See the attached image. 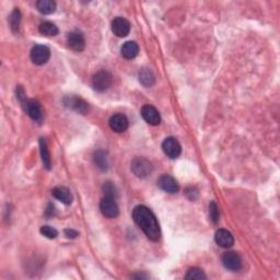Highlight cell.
<instances>
[{"label": "cell", "mask_w": 280, "mask_h": 280, "mask_svg": "<svg viewBox=\"0 0 280 280\" xmlns=\"http://www.w3.org/2000/svg\"><path fill=\"white\" fill-rule=\"evenodd\" d=\"M64 103L67 107L72 108L73 111H76L80 114H86L89 111V104H88L85 100L79 98L77 95L66 96L64 99Z\"/></svg>", "instance_id": "cell-7"}, {"label": "cell", "mask_w": 280, "mask_h": 280, "mask_svg": "<svg viewBox=\"0 0 280 280\" xmlns=\"http://www.w3.org/2000/svg\"><path fill=\"white\" fill-rule=\"evenodd\" d=\"M51 57V51L47 46L35 45L31 51V59L35 65L42 66L46 64Z\"/></svg>", "instance_id": "cell-5"}, {"label": "cell", "mask_w": 280, "mask_h": 280, "mask_svg": "<svg viewBox=\"0 0 280 280\" xmlns=\"http://www.w3.org/2000/svg\"><path fill=\"white\" fill-rule=\"evenodd\" d=\"M112 31L118 37H125L130 32V23L125 18L117 17L112 21Z\"/></svg>", "instance_id": "cell-8"}, {"label": "cell", "mask_w": 280, "mask_h": 280, "mask_svg": "<svg viewBox=\"0 0 280 280\" xmlns=\"http://www.w3.org/2000/svg\"><path fill=\"white\" fill-rule=\"evenodd\" d=\"M209 216H210V220H211L214 225H217L220 213H219V208L214 201H211V203L209 204Z\"/></svg>", "instance_id": "cell-25"}, {"label": "cell", "mask_w": 280, "mask_h": 280, "mask_svg": "<svg viewBox=\"0 0 280 280\" xmlns=\"http://www.w3.org/2000/svg\"><path fill=\"white\" fill-rule=\"evenodd\" d=\"M153 166L146 158H136L131 162V171L139 178H144L152 173Z\"/></svg>", "instance_id": "cell-2"}, {"label": "cell", "mask_w": 280, "mask_h": 280, "mask_svg": "<svg viewBox=\"0 0 280 280\" xmlns=\"http://www.w3.org/2000/svg\"><path fill=\"white\" fill-rule=\"evenodd\" d=\"M121 52H122V56L124 57V58L134 59L135 57L138 55V52H139L138 44L133 41L126 42L124 45L122 46Z\"/></svg>", "instance_id": "cell-17"}, {"label": "cell", "mask_w": 280, "mask_h": 280, "mask_svg": "<svg viewBox=\"0 0 280 280\" xmlns=\"http://www.w3.org/2000/svg\"><path fill=\"white\" fill-rule=\"evenodd\" d=\"M103 192L105 197H111V198H115L116 197V188L114 184L111 182H106L103 185Z\"/></svg>", "instance_id": "cell-27"}, {"label": "cell", "mask_w": 280, "mask_h": 280, "mask_svg": "<svg viewBox=\"0 0 280 280\" xmlns=\"http://www.w3.org/2000/svg\"><path fill=\"white\" fill-rule=\"evenodd\" d=\"M9 21H10V26L13 32H17L19 30L20 26V22H21V13L18 9H15L10 15V18H9Z\"/></svg>", "instance_id": "cell-23"}, {"label": "cell", "mask_w": 280, "mask_h": 280, "mask_svg": "<svg viewBox=\"0 0 280 280\" xmlns=\"http://www.w3.org/2000/svg\"><path fill=\"white\" fill-rule=\"evenodd\" d=\"M36 7L43 15H52L56 10V3L52 0H39L36 2Z\"/></svg>", "instance_id": "cell-20"}, {"label": "cell", "mask_w": 280, "mask_h": 280, "mask_svg": "<svg viewBox=\"0 0 280 280\" xmlns=\"http://www.w3.org/2000/svg\"><path fill=\"white\" fill-rule=\"evenodd\" d=\"M23 104V107L28 115L32 118V120L39 122L42 120V107L37 101L35 100H26L24 99L21 102Z\"/></svg>", "instance_id": "cell-9"}, {"label": "cell", "mask_w": 280, "mask_h": 280, "mask_svg": "<svg viewBox=\"0 0 280 280\" xmlns=\"http://www.w3.org/2000/svg\"><path fill=\"white\" fill-rule=\"evenodd\" d=\"M52 195L55 197L57 200L65 205H70L72 203V195L67 187L57 186L52 191Z\"/></svg>", "instance_id": "cell-16"}, {"label": "cell", "mask_w": 280, "mask_h": 280, "mask_svg": "<svg viewBox=\"0 0 280 280\" xmlns=\"http://www.w3.org/2000/svg\"><path fill=\"white\" fill-rule=\"evenodd\" d=\"M185 278L187 280H203L207 277H206V275L203 270L195 267V268H191L187 271Z\"/></svg>", "instance_id": "cell-24"}, {"label": "cell", "mask_w": 280, "mask_h": 280, "mask_svg": "<svg viewBox=\"0 0 280 280\" xmlns=\"http://www.w3.org/2000/svg\"><path fill=\"white\" fill-rule=\"evenodd\" d=\"M133 218L149 240L157 242L161 236L160 226L157 218L150 209L143 205H139L133 210Z\"/></svg>", "instance_id": "cell-1"}, {"label": "cell", "mask_w": 280, "mask_h": 280, "mask_svg": "<svg viewBox=\"0 0 280 280\" xmlns=\"http://www.w3.org/2000/svg\"><path fill=\"white\" fill-rule=\"evenodd\" d=\"M162 150H163L164 155L171 158V159H176L181 155L182 147L176 139L169 137L164 139V141L162 142Z\"/></svg>", "instance_id": "cell-6"}, {"label": "cell", "mask_w": 280, "mask_h": 280, "mask_svg": "<svg viewBox=\"0 0 280 280\" xmlns=\"http://www.w3.org/2000/svg\"><path fill=\"white\" fill-rule=\"evenodd\" d=\"M222 264L227 269L232 271H238L242 266V260L238 253L227 252L222 256Z\"/></svg>", "instance_id": "cell-10"}, {"label": "cell", "mask_w": 280, "mask_h": 280, "mask_svg": "<svg viewBox=\"0 0 280 280\" xmlns=\"http://www.w3.org/2000/svg\"><path fill=\"white\" fill-rule=\"evenodd\" d=\"M65 235L67 236L68 239H76L78 236V232L76 230H72V229H66Z\"/></svg>", "instance_id": "cell-29"}, {"label": "cell", "mask_w": 280, "mask_h": 280, "mask_svg": "<svg viewBox=\"0 0 280 280\" xmlns=\"http://www.w3.org/2000/svg\"><path fill=\"white\" fill-rule=\"evenodd\" d=\"M39 33L45 35V36H56L58 34V28L52 22H43V23L39 25Z\"/></svg>", "instance_id": "cell-21"}, {"label": "cell", "mask_w": 280, "mask_h": 280, "mask_svg": "<svg viewBox=\"0 0 280 280\" xmlns=\"http://www.w3.org/2000/svg\"><path fill=\"white\" fill-rule=\"evenodd\" d=\"M141 116L149 125H152V126L159 125L161 122V117H160L159 112H158V109L155 106H152V105H149V104H146L142 106Z\"/></svg>", "instance_id": "cell-11"}, {"label": "cell", "mask_w": 280, "mask_h": 280, "mask_svg": "<svg viewBox=\"0 0 280 280\" xmlns=\"http://www.w3.org/2000/svg\"><path fill=\"white\" fill-rule=\"evenodd\" d=\"M186 195L191 200H195L197 197H198V191H197L195 187H190L187 188Z\"/></svg>", "instance_id": "cell-28"}, {"label": "cell", "mask_w": 280, "mask_h": 280, "mask_svg": "<svg viewBox=\"0 0 280 280\" xmlns=\"http://www.w3.org/2000/svg\"><path fill=\"white\" fill-rule=\"evenodd\" d=\"M94 162L98 165V168L102 171H106L108 168V161H107V155L106 152L103 150H99L95 152L94 155Z\"/></svg>", "instance_id": "cell-22"}, {"label": "cell", "mask_w": 280, "mask_h": 280, "mask_svg": "<svg viewBox=\"0 0 280 280\" xmlns=\"http://www.w3.org/2000/svg\"><path fill=\"white\" fill-rule=\"evenodd\" d=\"M100 210L104 217L114 219L120 214V209L115 201V198L111 197H103L100 203Z\"/></svg>", "instance_id": "cell-4"}, {"label": "cell", "mask_w": 280, "mask_h": 280, "mask_svg": "<svg viewBox=\"0 0 280 280\" xmlns=\"http://www.w3.org/2000/svg\"><path fill=\"white\" fill-rule=\"evenodd\" d=\"M214 240H216V243L219 246L223 248H230L234 244L233 235L231 234V232L226 229H219L216 232V235H214Z\"/></svg>", "instance_id": "cell-15"}, {"label": "cell", "mask_w": 280, "mask_h": 280, "mask_svg": "<svg viewBox=\"0 0 280 280\" xmlns=\"http://www.w3.org/2000/svg\"><path fill=\"white\" fill-rule=\"evenodd\" d=\"M39 150H41V157H42V161H43L44 166H45V169L50 170L51 164H52L51 155H50V151H48L46 140L43 139V138L39 139Z\"/></svg>", "instance_id": "cell-19"}, {"label": "cell", "mask_w": 280, "mask_h": 280, "mask_svg": "<svg viewBox=\"0 0 280 280\" xmlns=\"http://www.w3.org/2000/svg\"><path fill=\"white\" fill-rule=\"evenodd\" d=\"M41 233L46 236L47 239H56L57 235H58V231H57L55 228L50 227V226H44L41 228Z\"/></svg>", "instance_id": "cell-26"}, {"label": "cell", "mask_w": 280, "mask_h": 280, "mask_svg": "<svg viewBox=\"0 0 280 280\" xmlns=\"http://www.w3.org/2000/svg\"><path fill=\"white\" fill-rule=\"evenodd\" d=\"M67 43L69 47L76 52H82L86 46L85 36L79 31H73V32H70L68 34Z\"/></svg>", "instance_id": "cell-13"}, {"label": "cell", "mask_w": 280, "mask_h": 280, "mask_svg": "<svg viewBox=\"0 0 280 280\" xmlns=\"http://www.w3.org/2000/svg\"><path fill=\"white\" fill-rule=\"evenodd\" d=\"M158 186H159L162 191H164L166 192H170V194H175V192H178V184L176 182V179L171 176V175H161L158 179Z\"/></svg>", "instance_id": "cell-12"}, {"label": "cell", "mask_w": 280, "mask_h": 280, "mask_svg": "<svg viewBox=\"0 0 280 280\" xmlns=\"http://www.w3.org/2000/svg\"><path fill=\"white\" fill-rule=\"evenodd\" d=\"M139 81L144 87H151L155 85L156 77L150 69L143 68L141 71L139 72Z\"/></svg>", "instance_id": "cell-18"}, {"label": "cell", "mask_w": 280, "mask_h": 280, "mask_svg": "<svg viewBox=\"0 0 280 280\" xmlns=\"http://www.w3.org/2000/svg\"><path fill=\"white\" fill-rule=\"evenodd\" d=\"M112 74L106 71V70H100L92 78V87L98 92H104L108 90V88L112 86Z\"/></svg>", "instance_id": "cell-3"}, {"label": "cell", "mask_w": 280, "mask_h": 280, "mask_svg": "<svg viewBox=\"0 0 280 280\" xmlns=\"http://www.w3.org/2000/svg\"><path fill=\"white\" fill-rule=\"evenodd\" d=\"M108 122H109V127H111V129L116 131V133H122V131H125L127 128H128V125H129L128 118H127L124 114H121V113L114 114V115L109 118Z\"/></svg>", "instance_id": "cell-14"}]
</instances>
